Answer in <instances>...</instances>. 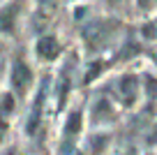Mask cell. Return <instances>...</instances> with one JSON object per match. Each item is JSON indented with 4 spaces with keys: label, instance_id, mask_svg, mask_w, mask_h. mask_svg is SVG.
<instances>
[{
    "label": "cell",
    "instance_id": "5",
    "mask_svg": "<svg viewBox=\"0 0 157 155\" xmlns=\"http://www.w3.org/2000/svg\"><path fill=\"white\" fill-rule=\"evenodd\" d=\"M58 51H60V46H58V42H56L53 37H42V39H39V44H37V54L42 56L44 60L56 58V56H58Z\"/></svg>",
    "mask_w": 157,
    "mask_h": 155
},
{
    "label": "cell",
    "instance_id": "1",
    "mask_svg": "<svg viewBox=\"0 0 157 155\" xmlns=\"http://www.w3.org/2000/svg\"><path fill=\"white\" fill-rule=\"evenodd\" d=\"M113 33V23L111 21H95V23H90L88 28L83 30V37L86 42L90 44L93 49L102 46L104 42H106V37Z\"/></svg>",
    "mask_w": 157,
    "mask_h": 155
},
{
    "label": "cell",
    "instance_id": "7",
    "mask_svg": "<svg viewBox=\"0 0 157 155\" xmlns=\"http://www.w3.org/2000/svg\"><path fill=\"white\" fill-rule=\"evenodd\" d=\"M78 130H81V113L74 111L72 116H69V121H67V127H65V132H67V137H74Z\"/></svg>",
    "mask_w": 157,
    "mask_h": 155
},
{
    "label": "cell",
    "instance_id": "6",
    "mask_svg": "<svg viewBox=\"0 0 157 155\" xmlns=\"http://www.w3.org/2000/svg\"><path fill=\"white\" fill-rule=\"evenodd\" d=\"M44 95H46V83L39 88L37 100H35V107H33V111H30V123H28V130L30 132H33L35 127H37V123H39V113H42V107H44Z\"/></svg>",
    "mask_w": 157,
    "mask_h": 155
},
{
    "label": "cell",
    "instance_id": "2",
    "mask_svg": "<svg viewBox=\"0 0 157 155\" xmlns=\"http://www.w3.org/2000/svg\"><path fill=\"white\" fill-rule=\"evenodd\" d=\"M30 81H33V72H30V67L23 63V60H16L14 67H12V86H14L16 93H25L30 86Z\"/></svg>",
    "mask_w": 157,
    "mask_h": 155
},
{
    "label": "cell",
    "instance_id": "4",
    "mask_svg": "<svg viewBox=\"0 0 157 155\" xmlns=\"http://www.w3.org/2000/svg\"><path fill=\"white\" fill-rule=\"evenodd\" d=\"M120 95H123V102L125 104H134L136 100V79L134 77H123L120 79Z\"/></svg>",
    "mask_w": 157,
    "mask_h": 155
},
{
    "label": "cell",
    "instance_id": "3",
    "mask_svg": "<svg viewBox=\"0 0 157 155\" xmlns=\"http://www.w3.org/2000/svg\"><path fill=\"white\" fill-rule=\"evenodd\" d=\"M16 12H19V5H16V2H10L7 7L0 10V33H12V30H14Z\"/></svg>",
    "mask_w": 157,
    "mask_h": 155
},
{
    "label": "cell",
    "instance_id": "9",
    "mask_svg": "<svg viewBox=\"0 0 157 155\" xmlns=\"http://www.w3.org/2000/svg\"><path fill=\"white\" fill-rule=\"evenodd\" d=\"M97 72H99V63H95V65H93V70L86 74V81H93V79L97 77Z\"/></svg>",
    "mask_w": 157,
    "mask_h": 155
},
{
    "label": "cell",
    "instance_id": "8",
    "mask_svg": "<svg viewBox=\"0 0 157 155\" xmlns=\"http://www.w3.org/2000/svg\"><path fill=\"white\" fill-rule=\"evenodd\" d=\"M143 37H157V21L143 26Z\"/></svg>",
    "mask_w": 157,
    "mask_h": 155
}]
</instances>
